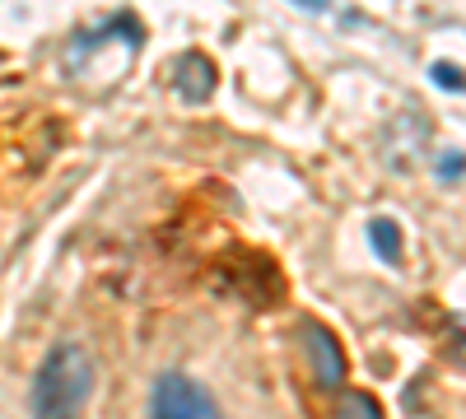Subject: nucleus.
I'll list each match as a JSON object with an SVG mask.
<instances>
[{"instance_id":"8","label":"nucleus","mask_w":466,"mask_h":419,"mask_svg":"<svg viewBox=\"0 0 466 419\" xmlns=\"http://www.w3.org/2000/svg\"><path fill=\"white\" fill-rule=\"evenodd\" d=\"M439 173H443V177H457V173H466V159H461V155H443V159H439Z\"/></svg>"},{"instance_id":"7","label":"nucleus","mask_w":466,"mask_h":419,"mask_svg":"<svg viewBox=\"0 0 466 419\" xmlns=\"http://www.w3.org/2000/svg\"><path fill=\"white\" fill-rule=\"evenodd\" d=\"M430 80H434L439 89H452V94H461V89H466V75H461L452 61H434V65H430Z\"/></svg>"},{"instance_id":"5","label":"nucleus","mask_w":466,"mask_h":419,"mask_svg":"<svg viewBox=\"0 0 466 419\" xmlns=\"http://www.w3.org/2000/svg\"><path fill=\"white\" fill-rule=\"evenodd\" d=\"M369 243L382 261H401V228L392 219H373L369 224Z\"/></svg>"},{"instance_id":"4","label":"nucleus","mask_w":466,"mask_h":419,"mask_svg":"<svg viewBox=\"0 0 466 419\" xmlns=\"http://www.w3.org/2000/svg\"><path fill=\"white\" fill-rule=\"evenodd\" d=\"M173 89L187 98V103H206L215 94V61L201 56V52H187L173 70Z\"/></svg>"},{"instance_id":"2","label":"nucleus","mask_w":466,"mask_h":419,"mask_svg":"<svg viewBox=\"0 0 466 419\" xmlns=\"http://www.w3.org/2000/svg\"><path fill=\"white\" fill-rule=\"evenodd\" d=\"M149 419H224V410L215 405V396L191 373L168 368V373H159V383H154Z\"/></svg>"},{"instance_id":"9","label":"nucleus","mask_w":466,"mask_h":419,"mask_svg":"<svg viewBox=\"0 0 466 419\" xmlns=\"http://www.w3.org/2000/svg\"><path fill=\"white\" fill-rule=\"evenodd\" d=\"M294 5H299V10H318V15H322V10H331V0H294Z\"/></svg>"},{"instance_id":"3","label":"nucleus","mask_w":466,"mask_h":419,"mask_svg":"<svg viewBox=\"0 0 466 419\" xmlns=\"http://www.w3.org/2000/svg\"><path fill=\"white\" fill-rule=\"evenodd\" d=\"M303 345H308V359H313L318 387H322V392H340V387H345V373H350L340 340H336L322 322H303Z\"/></svg>"},{"instance_id":"6","label":"nucleus","mask_w":466,"mask_h":419,"mask_svg":"<svg viewBox=\"0 0 466 419\" xmlns=\"http://www.w3.org/2000/svg\"><path fill=\"white\" fill-rule=\"evenodd\" d=\"M340 419H382V410H378V401L369 392H355V396H345Z\"/></svg>"},{"instance_id":"1","label":"nucleus","mask_w":466,"mask_h":419,"mask_svg":"<svg viewBox=\"0 0 466 419\" xmlns=\"http://www.w3.org/2000/svg\"><path fill=\"white\" fill-rule=\"evenodd\" d=\"M94 392V359L80 340H61L47 350L43 368L33 377V419H85Z\"/></svg>"}]
</instances>
